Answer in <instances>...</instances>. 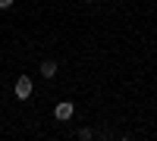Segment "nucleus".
Returning <instances> with one entry per match:
<instances>
[{
  "instance_id": "obj_1",
  "label": "nucleus",
  "mask_w": 157,
  "mask_h": 141,
  "mask_svg": "<svg viewBox=\"0 0 157 141\" xmlns=\"http://www.w3.org/2000/svg\"><path fill=\"white\" fill-rule=\"evenodd\" d=\"M13 94H16V100H29L35 94V85H32V75H19L16 85H13Z\"/></svg>"
},
{
  "instance_id": "obj_2",
  "label": "nucleus",
  "mask_w": 157,
  "mask_h": 141,
  "mask_svg": "<svg viewBox=\"0 0 157 141\" xmlns=\"http://www.w3.org/2000/svg\"><path fill=\"white\" fill-rule=\"evenodd\" d=\"M72 113H75V107L69 104V100H60V104L54 107V119H57V122H69Z\"/></svg>"
},
{
  "instance_id": "obj_3",
  "label": "nucleus",
  "mask_w": 157,
  "mask_h": 141,
  "mask_svg": "<svg viewBox=\"0 0 157 141\" xmlns=\"http://www.w3.org/2000/svg\"><path fill=\"white\" fill-rule=\"evenodd\" d=\"M57 69H60V66H57V60H44L41 66H38V72H41L44 79H57Z\"/></svg>"
},
{
  "instance_id": "obj_4",
  "label": "nucleus",
  "mask_w": 157,
  "mask_h": 141,
  "mask_svg": "<svg viewBox=\"0 0 157 141\" xmlns=\"http://www.w3.org/2000/svg\"><path fill=\"white\" fill-rule=\"evenodd\" d=\"M78 138H82V141H91V138H94V132H91V129H78Z\"/></svg>"
},
{
  "instance_id": "obj_5",
  "label": "nucleus",
  "mask_w": 157,
  "mask_h": 141,
  "mask_svg": "<svg viewBox=\"0 0 157 141\" xmlns=\"http://www.w3.org/2000/svg\"><path fill=\"white\" fill-rule=\"evenodd\" d=\"M13 6V0H0V9H10Z\"/></svg>"
},
{
  "instance_id": "obj_6",
  "label": "nucleus",
  "mask_w": 157,
  "mask_h": 141,
  "mask_svg": "<svg viewBox=\"0 0 157 141\" xmlns=\"http://www.w3.org/2000/svg\"><path fill=\"white\" fill-rule=\"evenodd\" d=\"M82 3H91V0H82Z\"/></svg>"
}]
</instances>
